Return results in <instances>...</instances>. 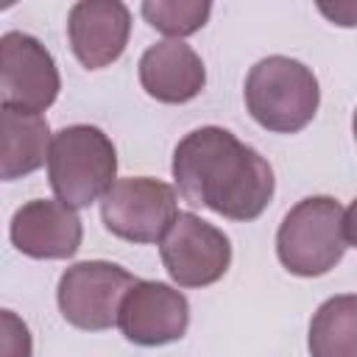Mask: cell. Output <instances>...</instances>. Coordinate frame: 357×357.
<instances>
[{
	"label": "cell",
	"instance_id": "cell-1",
	"mask_svg": "<svg viewBox=\"0 0 357 357\" xmlns=\"http://www.w3.org/2000/svg\"><path fill=\"white\" fill-rule=\"evenodd\" d=\"M170 170L184 201L240 223L257 220L276 187L268 159L220 126H201L178 139Z\"/></svg>",
	"mask_w": 357,
	"mask_h": 357
},
{
	"label": "cell",
	"instance_id": "cell-2",
	"mask_svg": "<svg viewBox=\"0 0 357 357\" xmlns=\"http://www.w3.org/2000/svg\"><path fill=\"white\" fill-rule=\"evenodd\" d=\"M243 98L248 114L262 128L273 134H296L312 123L321 89L307 64L290 56H268L248 70Z\"/></svg>",
	"mask_w": 357,
	"mask_h": 357
},
{
	"label": "cell",
	"instance_id": "cell-3",
	"mask_svg": "<svg viewBox=\"0 0 357 357\" xmlns=\"http://www.w3.org/2000/svg\"><path fill=\"white\" fill-rule=\"evenodd\" d=\"M117 151L98 126L75 123L53 134L47 178L56 198L73 209H86L117 181Z\"/></svg>",
	"mask_w": 357,
	"mask_h": 357
},
{
	"label": "cell",
	"instance_id": "cell-4",
	"mask_svg": "<svg viewBox=\"0 0 357 357\" xmlns=\"http://www.w3.org/2000/svg\"><path fill=\"white\" fill-rule=\"evenodd\" d=\"M343 209L332 195L298 201L279 223L276 257L293 276H324L346 254Z\"/></svg>",
	"mask_w": 357,
	"mask_h": 357
},
{
	"label": "cell",
	"instance_id": "cell-5",
	"mask_svg": "<svg viewBox=\"0 0 357 357\" xmlns=\"http://www.w3.org/2000/svg\"><path fill=\"white\" fill-rule=\"evenodd\" d=\"M139 279L126 268L106 259H86L70 265L56 290L61 318L84 332H103L117 324L120 304L126 293Z\"/></svg>",
	"mask_w": 357,
	"mask_h": 357
},
{
	"label": "cell",
	"instance_id": "cell-6",
	"mask_svg": "<svg viewBox=\"0 0 357 357\" xmlns=\"http://www.w3.org/2000/svg\"><path fill=\"white\" fill-rule=\"evenodd\" d=\"M103 226L128 243H162L178 218L176 190L151 176L117 178L100 198Z\"/></svg>",
	"mask_w": 357,
	"mask_h": 357
},
{
	"label": "cell",
	"instance_id": "cell-7",
	"mask_svg": "<svg viewBox=\"0 0 357 357\" xmlns=\"http://www.w3.org/2000/svg\"><path fill=\"white\" fill-rule=\"evenodd\" d=\"M61 89L50 50L31 33L8 31L0 39V98L3 109L42 114Z\"/></svg>",
	"mask_w": 357,
	"mask_h": 357
},
{
	"label": "cell",
	"instance_id": "cell-8",
	"mask_svg": "<svg viewBox=\"0 0 357 357\" xmlns=\"http://www.w3.org/2000/svg\"><path fill=\"white\" fill-rule=\"evenodd\" d=\"M167 276L178 287H206L223 279L231 265L229 237L192 212H178L176 223L159 243Z\"/></svg>",
	"mask_w": 357,
	"mask_h": 357
},
{
	"label": "cell",
	"instance_id": "cell-9",
	"mask_svg": "<svg viewBox=\"0 0 357 357\" xmlns=\"http://www.w3.org/2000/svg\"><path fill=\"white\" fill-rule=\"evenodd\" d=\"M117 326L134 346H165L181 340L190 326L187 296L173 284L139 279L120 304Z\"/></svg>",
	"mask_w": 357,
	"mask_h": 357
},
{
	"label": "cell",
	"instance_id": "cell-10",
	"mask_svg": "<svg viewBox=\"0 0 357 357\" xmlns=\"http://www.w3.org/2000/svg\"><path fill=\"white\" fill-rule=\"evenodd\" d=\"M8 237L31 259H70L81 248L84 226L75 209L59 198H33L14 212Z\"/></svg>",
	"mask_w": 357,
	"mask_h": 357
},
{
	"label": "cell",
	"instance_id": "cell-11",
	"mask_svg": "<svg viewBox=\"0 0 357 357\" xmlns=\"http://www.w3.org/2000/svg\"><path fill=\"white\" fill-rule=\"evenodd\" d=\"M67 36L86 70L117 61L131 36V11L120 0H81L67 14Z\"/></svg>",
	"mask_w": 357,
	"mask_h": 357
},
{
	"label": "cell",
	"instance_id": "cell-12",
	"mask_svg": "<svg viewBox=\"0 0 357 357\" xmlns=\"http://www.w3.org/2000/svg\"><path fill=\"white\" fill-rule=\"evenodd\" d=\"M139 84L159 103H187L201 95L206 70L190 45L181 39H165L142 53Z\"/></svg>",
	"mask_w": 357,
	"mask_h": 357
},
{
	"label": "cell",
	"instance_id": "cell-13",
	"mask_svg": "<svg viewBox=\"0 0 357 357\" xmlns=\"http://www.w3.org/2000/svg\"><path fill=\"white\" fill-rule=\"evenodd\" d=\"M50 128L42 114H25L14 109H0V176L14 181L31 176L47 162Z\"/></svg>",
	"mask_w": 357,
	"mask_h": 357
},
{
	"label": "cell",
	"instance_id": "cell-14",
	"mask_svg": "<svg viewBox=\"0 0 357 357\" xmlns=\"http://www.w3.org/2000/svg\"><path fill=\"white\" fill-rule=\"evenodd\" d=\"M310 357H357V296L326 298L307 332Z\"/></svg>",
	"mask_w": 357,
	"mask_h": 357
},
{
	"label": "cell",
	"instance_id": "cell-15",
	"mask_svg": "<svg viewBox=\"0 0 357 357\" xmlns=\"http://www.w3.org/2000/svg\"><path fill=\"white\" fill-rule=\"evenodd\" d=\"M212 14V3L201 0H145L142 3V17L148 20L151 28H156L165 36L181 39L206 25Z\"/></svg>",
	"mask_w": 357,
	"mask_h": 357
},
{
	"label": "cell",
	"instance_id": "cell-16",
	"mask_svg": "<svg viewBox=\"0 0 357 357\" xmlns=\"http://www.w3.org/2000/svg\"><path fill=\"white\" fill-rule=\"evenodd\" d=\"M0 324H3V343H0L3 357H31L33 343H31L28 324L22 318H17L11 310H3Z\"/></svg>",
	"mask_w": 357,
	"mask_h": 357
},
{
	"label": "cell",
	"instance_id": "cell-17",
	"mask_svg": "<svg viewBox=\"0 0 357 357\" xmlns=\"http://www.w3.org/2000/svg\"><path fill=\"white\" fill-rule=\"evenodd\" d=\"M318 11L343 28H357V3H318Z\"/></svg>",
	"mask_w": 357,
	"mask_h": 357
},
{
	"label": "cell",
	"instance_id": "cell-18",
	"mask_svg": "<svg viewBox=\"0 0 357 357\" xmlns=\"http://www.w3.org/2000/svg\"><path fill=\"white\" fill-rule=\"evenodd\" d=\"M343 234H346V243L357 248V198L343 212Z\"/></svg>",
	"mask_w": 357,
	"mask_h": 357
},
{
	"label": "cell",
	"instance_id": "cell-19",
	"mask_svg": "<svg viewBox=\"0 0 357 357\" xmlns=\"http://www.w3.org/2000/svg\"><path fill=\"white\" fill-rule=\"evenodd\" d=\"M351 131H354V139H357V109H354V117H351Z\"/></svg>",
	"mask_w": 357,
	"mask_h": 357
}]
</instances>
